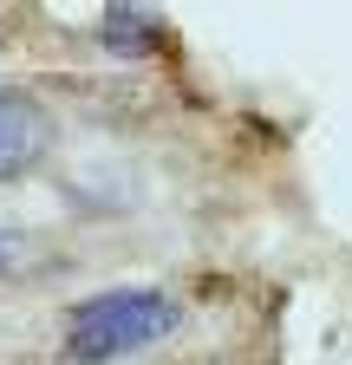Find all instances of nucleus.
I'll list each match as a JSON object with an SVG mask.
<instances>
[{"instance_id":"nucleus-1","label":"nucleus","mask_w":352,"mask_h":365,"mask_svg":"<svg viewBox=\"0 0 352 365\" xmlns=\"http://www.w3.org/2000/svg\"><path fill=\"white\" fill-rule=\"evenodd\" d=\"M176 307L163 287H111V294H85L66 307V359L72 365H111L124 352H144L176 333Z\"/></svg>"},{"instance_id":"nucleus-2","label":"nucleus","mask_w":352,"mask_h":365,"mask_svg":"<svg viewBox=\"0 0 352 365\" xmlns=\"http://www.w3.org/2000/svg\"><path fill=\"white\" fill-rule=\"evenodd\" d=\"M53 144V118L39 98H26V91H7L0 85V182L26 176L39 157H46Z\"/></svg>"},{"instance_id":"nucleus-3","label":"nucleus","mask_w":352,"mask_h":365,"mask_svg":"<svg viewBox=\"0 0 352 365\" xmlns=\"http://www.w3.org/2000/svg\"><path fill=\"white\" fill-rule=\"evenodd\" d=\"M98 46L124 53V59H144V53H157V20L138 14V7H105L98 14Z\"/></svg>"},{"instance_id":"nucleus-4","label":"nucleus","mask_w":352,"mask_h":365,"mask_svg":"<svg viewBox=\"0 0 352 365\" xmlns=\"http://www.w3.org/2000/svg\"><path fill=\"white\" fill-rule=\"evenodd\" d=\"M20 261V228H0V274H14Z\"/></svg>"}]
</instances>
